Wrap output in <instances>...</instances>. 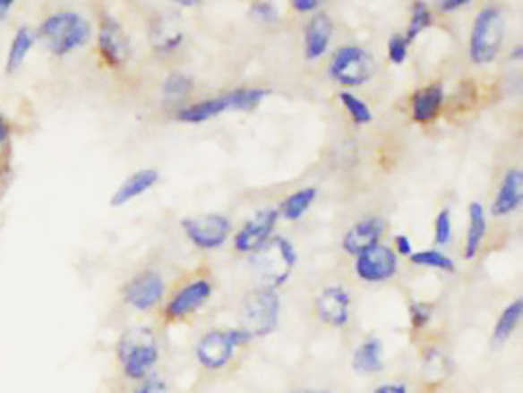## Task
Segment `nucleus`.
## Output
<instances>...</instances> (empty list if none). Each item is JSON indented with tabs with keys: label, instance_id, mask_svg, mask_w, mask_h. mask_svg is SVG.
Returning a JSON list of instances; mask_svg holds the SVG:
<instances>
[{
	"label": "nucleus",
	"instance_id": "1",
	"mask_svg": "<svg viewBox=\"0 0 523 393\" xmlns=\"http://www.w3.org/2000/svg\"><path fill=\"white\" fill-rule=\"evenodd\" d=\"M116 354L124 380L139 384L152 375L160 360V346L152 329L133 328L120 337Z\"/></svg>",
	"mask_w": 523,
	"mask_h": 393
},
{
	"label": "nucleus",
	"instance_id": "2",
	"mask_svg": "<svg viewBox=\"0 0 523 393\" xmlns=\"http://www.w3.org/2000/svg\"><path fill=\"white\" fill-rule=\"evenodd\" d=\"M298 261V253L294 243L275 235L262 248L252 253L251 266L262 280V287L277 291L284 283H287Z\"/></svg>",
	"mask_w": 523,
	"mask_h": 393
},
{
	"label": "nucleus",
	"instance_id": "3",
	"mask_svg": "<svg viewBox=\"0 0 523 393\" xmlns=\"http://www.w3.org/2000/svg\"><path fill=\"white\" fill-rule=\"evenodd\" d=\"M270 94L264 88H240L234 91L209 98L191 107L180 109L176 120L183 124H204L227 111H253Z\"/></svg>",
	"mask_w": 523,
	"mask_h": 393
},
{
	"label": "nucleus",
	"instance_id": "4",
	"mask_svg": "<svg viewBox=\"0 0 523 393\" xmlns=\"http://www.w3.org/2000/svg\"><path fill=\"white\" fill-rule=\"evenodd\" d=\"M39 38L56 56H66L81 48L91 38V25L79 13H56L39 30Z\"/></svg>",
	"mask_w": 523,
	"mask_h": 393
},
{
	"label": "nucleus",
	"instance_id": "5",
	"mask_svg": "<svg viewBox=\"0 0 523 393\" xmlns=\"http://www.w3.org/2000/svg\"><path fill=\"white\" fill-rule=\"evenodd\" d=\"M505 19L501 8L488 5L477 13L470 34V59L475 65H490L502 48Z\"/></svg>",
	"mask_w": 523,
	"mask_h": 393
},
{
	"label": "nucleus",
	"instance_id": "6",
	"mask_svg": "<svg viewBox=\"0 0 523 393\" xmlns=\"http://www.w3.org/2000/svg\"><path fill=\"white\" fill-rule=\"evenodd\" d=\"M376 62L367 49L358 45H346L333 55L329 65L331 81L344 88L363 87L373 79Z\"/></svg>",
	"mask_w": 523,
	"mask_h": 393
},
{
	"label": "nucleus",
	"instance_id": "7",
	"mask_svg": "<svg viewBox=\"0 0 523 393\" xmlns=\"http://www.w3.org/2000/svg\"><path fill=\"white\" fill-rule=\"evenodd\" d=\"M279 312H281V300L277 291L269 287H260L252 292L243 303L241 309V328L255 337H266L272 334L279 323Z\"/></svg>",
	"mask_w": 523,
	"mask_h": 393
},
{
	"label": "nucleus",
	"instance_id": "8",
	"mask_svg": "<svg viewBox=\"0 0 523 393\" xmlns=\"http://www.w3.org/2000/svg\"><path fill=\"white\" fill-rule=\"evenodd\" d=\"M251 339V335L243 328L210 330L198 341L195 355L204 369L219 371L229 364L236 350L241 346H246Z\"/></svg>",
	"mask_w": 523,
	"mask_h": 393
},
{
	"label": "nucleus",
	"instance_id": "9",
	"mask_svg": "<svg viewBox=\"0 0 523 393\" xmlns=\"http://www.w3.org/2000/svg\"><path fill=\"white\" fill-rule=\"evenodd\" d=\"M182 227L186 237L203 251L221 248L232 231L229 218L221 214L187 217L182 221Z\"/></svg>",
	"mask_w": 523,
	"mask_h": 393
},
{
	"label": "nucleus",
	"instance_id": "10",
	"mask_svg": "<svg viewBox=\"0 0 523 393\" xmlns=\"http://www.w3.org/2000/svg\"><path fill=\"white\" fill-rule=\"evenodd\" d=\"M279 214L275 208H262L243 225L234 238V246L241 253H253L264 246L277 227Z\"/></svg>",
	"mask_w": 523,
	"mask_h": 393
},
{
	"label": "nucleus",
	"instance_id": "11",
	"mask_svg": "<svg viewBox=\"0 0 523 393\" xmlns=\"http://www.w3.org/2000/svg\"><path fill=\"white\" fill-rule=\"evenodd\" d=\"M398 266L399 259L395 251L380 243L378 246L356 257L355 272L367 283H382L395 277Z\"/></svg>",
	"mask_w": 523,
	"mask_h": 393
},
{
	"label": "nucleus",
	"instance_id": "12",
	"mask_svg": "<svg viewBox=\"0 0 523 393\" xmlns=\"http://www.w3.org/2000/svg\"><path fill=\"white\" fill-rule=\"evenodd\" d=\"M165 295V281L160 274L154 270H146L133 277L128 285L124 286V300L135 311H150L163 300Z\"/></svg>",
	"mask_w": 523,
	"mask_h": 393
},
{
	"label": "nucleus",
	"instance_id": "13",
	"mask_svg": "<svg viewBox=\"0 0 523 393\" xmlns=\"http://www.w3.org/2000/svg\"><path fill=\"white\" fill-rule=\"evenodd\" d=\"M210 295H212V285L206 278H198L187 283L180 291H176L166 304V320L178 321L193 315L208 303Z\"/></svg>",
	"mask_w": 523,
	"mask_h": 393
},
{
	"label": "nucleus",
	"instance_id": "14",
	"mask_svg": "<svg viewBox=\"0 0 523 393\" xmlns=\"http://www.w3.org/2000/svg\"><path fill=\"white\" fill-rule=\"evenodd\" d=\"M352 298L342 286H329L316 298V313L322 323L341 329L350 321Z\"/></svg>",
	"mask_w": 523,
	"mask_h": 393
},
{
	"label": "nucleus",
	"instance_id": "15",
	"mask_svg": "<svg viewBox=\"0 0 523 393\" xmlns=\"http://www.w3.org/2000/svg\"><path fill=\"white\" fill-rule=\"evenodd\" d=\"M99 48L107 65L122 66L129 57V40L122 25L111 16H105L100 23Z\"/></svg>",
	"mask_w": 523,
	"mask_h": 393
},
{
	"label": "nucleus",
	"instance_id": "16",
	"mask_svg": "<svg viewBox=\"0 0 523 393\" xmlns=\"http://www.w3.org/2000/svg\"><path fill=\"white\" fill-rule=\"evenodd\" d=\"M384 221L370 217L353 225L342 237V249L353 257H359L374 246H378L384 234Z\"/></svg>",
	"mask_w": 523,
	"mask_h": 393
},
{
	"label": "nucleus",
	"instance_id": "17",
	"mask_svg": "<svg viewBox=\"0 0 523 393\" xmlns=\"http://www.w3.org/2000/svg\"><path fill=\"white\" fill-rule=\"evenodd\" d=\"M523 201V175L519 167L508 169L502 184L497 189L493 200L492 214L494 217H507L520 208Z\"/></svg>",
	"mask_w": 523,
	"mask_h": 393
},
{
	"label": "nucleus",
	"instance_id": "18",
	"mask_svg": "<svg viewBox=\"0 0 523 393\" xmlns=\"http://www.w3.org/2000/svg\"><path fill=\"white\" fill-rule=\"evenodd\" d=\"M335 25L327 13H315L310 17L304 34V53L307 60L321 59L330 47Z\"/></svg>",
	"mask_w": 523,
	"mask_h": 393
},
{
	"label": "nucleus",
	"instance_id": "19",
	"mask_svg": "<svg viewBox=\"0 0 523 393\" xmlns=\"http://www.w3.org/2000/svg\"><path fill=\"white\" fill-rule=\"evenodd\" d=\"M443 88L441 83L422 88L411 98V117L416 124H430L442 108Z\"/></svg>",
	"mask_w": 523,
	"mask_h": 393
},
{
	"label": "nucleus",
	"instance_id": "20",
	"mask_svg": "<svg viewBox=\"0 0 523 393\" xmlns=\"http://www.w3.org/2000/svg\"><path fill=\"white\" fill-rule=\"evenodd\" d=\"M157 182H159V173L155 169H141L139 173L133 174L116 191V194L111 199V205L116 208L126 205L131 200L137 199L139 195L150 191Z\"/></svg>",
	"mask_w": 523,
	"mask_h": 393
},
{
	"label": "nucleus",
	"instance_id": "21",
	"mask_svg": "<svg viewBox=\"0 0 523 393\" xmlns=\"http://www.w3.org/2000/svg\"><path fill=\"white\" fill-rule=\"evenodd\" d=\"M485 234V208L479 201H471L470 206H468V229H467V240H465V259L475 260L477 257Z\"/></svg>",
	"mask_w": 523,
	"mask_h": 393
},
{
	"label": "nucleus",
	"instance_id": "22",
	"mask_svg": "<svg viewBox=\"0 0 523 393\" xmlns=\"http://www.w3.org/2000/svg\"><path fill=\"white\" fill-rule=\"evenodd\" d=\"M353 369L361 375H373L384 369L382 343L378 338H369L359 346L353 355Z\"/></svg>",
	"mask_w": 523,
	"mask_h": 393
},
{
	"label": "nucleus",
	"instance_id": "23",
	"mask_svg": "<svg viewBox=\"0 0 523 393\" xmlns=\"http://www.w3.org/2000/svg\"><path fill=\"white\" fill-rule=\"evenodd\" d=\"M316 195H318V191L312 186L298 189V191H295L294 194L287 195L283 200V203L278 209V214L283 216L286 220H299L309 210L310 206L315 203Z\"/></svg>",
	"mask_w": 523,
	"mask_h": 393
},
{
	"label": "nucleus",
	"instance_id": "24",
	"mask_svg": "<svg viewBox=\"0 0 523 393\" xmlns=\"http://www.w3.org/2000/svg\"><path fill=\"white\" fill-rule=\"evenodd\" d=\"M522 313L523 303L520 298H518L516 302L508 304L503 309L502 313L497 318L494 329H493V341L496 345H502L514 334V330H516L520 320H522Z\"/></svg>",
	"mask_w": 523,
	"mask_h": 393
},
{
	"label": "nucleus",
	"instance_id": "25",
	"mask_svg": "<svg viewBox=\"0 0 523 393\" xmlns=\"http://www.w3.org/2000/svg\"><path fill=\"white\" fill-rule=\"evenodd\" d=\"M34 40H36V34L32 33L31 28L23 27L17 30L16 36L11 42L10 51H8L6 73L11 74L21 68V64L27 59Z\"/></svg>",
	"mask_w": 523,
	"mask_h": 393
},
{
	"label": "nucleus",
	"instance_id": "26",
	"mask_svg": "<svg viewBox=\"0 0 523 393\" xmlns=\"http://www.w3.org/2000/svg\"><path fill=\"white\" fill-rule=\"evenodd\" d=\"M339 100L350 115V119L353 120V124L363 126V124H369L373 120V114H372L369 105L356 98L352 92L342 91L339 94Z\"/></svg>",
	"mask_w": 523,
	"mask_h": 393
},
{
	"label": "nucleus",
	"instance_id": "27",
	"mask_svg": "<svg viewBox=\"0 0 523 393\" xmlns=\"http://www.w3.org/2000/svg\"><path fill=\"white\" fill-rule=\"evenodd\" d=\"M410 261L417 266L433 268V269L443 270V272L456 270V263H454L453 259H450L449 255H445L441 251H434V249L411 253Z\"/></svg>",
	"mask_w": 523,
	"mask_h": 393
},
{
	"label": "nucleus",
	"instance_id": "28",
	"mask_svg": "<svg viewBox=\"0 0 523 393\" xmlns=\"http://www.w3.org/2000/svg\"><path fill=\"white\" fill-rule=\"evenodd\" d=\"M432 12H430L428 5H425L424 2H416L413 5V10H411L410 23H408L407 34L404 36L407 38V42L411 44L419 34L424 33L432 25Z\"/></svg>",
	"mask_w": 523,
	"mask_h": 393
},
{
	"label": "nucleus",
	"instance_id": "29",
	"mask_svg": "<svg viewBox=\"0 0 523 393\" xmlns=\"http://www.w3.org/2000/svg\"><path fill=\"white\" fill-rule=\"evenodd\" d=\"M193 81L189 77L183 76V74H172L165 81L163 91L169 100H182V98H186L189 92L193 91Z\"/></svg>",
	"mask_w": 523,
	"mask_h": 393
},
{
	"label": "nucleus",
	"instance_id": "30",
	"mask_svg": "<svg viewBox=\"0 0 523 393\" xmlns=\"http://www.w3.org/2000/svg\"><path fill=\"white\" fill-rule=\"evenodd\" d=\"M453 235V225H451V210L443 208L434 220V242L439 246L449 244Z\"/></svg>",
	"mask_w": 523,
	"mask_h": 393
},
{
	"label": "nucleus",
	"instance_id": "31",
	"mask_svg": "<svg viewBox=\"0 0 523 393\" xmlns=\"http://www.w3.org/2000/svg\"><path fill=\"white\" fill-rule=\"evenodd\" d=\"M155 38H157L159 48L163 49V51H172V49H176L178 45L182 44L183 34L176 27H166L165 23H163L157 30Z\"/></svg>",
	"mask_w": 523,
	"mask_h": 393
},
{
	"label": "nucleus",
	"instance_id": "32",
	"mask_svg": "<svg viewBox=\"0 0 523 393\" xmlns=\"http://www.w3.org/2000/svg\"><path fill=\"white\" fill-rule=\"evenodd\" d=\"M408 42L402 34H393L390 40H389V59L395 64L400 65L404 64L408 55Z\"/></svg>",
	"mask_w": 523,
	"mask_h": 393
},
{
	"label": "nucleus",
	"instance_id": "33",
	"mask_svg": "<svg viewBox=\"0 0 523 393\" xmlns=\"http://www.w3.org/2000/svg\"><path fill=\"white\" fill-rule=\"evenodd\" d=\"M131 393H171V389H169L165 380L150 375L144 381L135 384V388Z\"/></svg>",
	"mask_w": 523,
	"mask_h": 393
},
{
	"label": "nucleus",
	"instance_id": "34",
	"mask_svg": "<svg viewBox=\"0 0 523 393\" xmlns=\"http://www.w3.org/2000/svg\"><path fill=\"white\" fill-rule=\"evenodd\" d=\"M251 12L262 22L273 23L278 19L277 8L273 4H269V2H262V4L252 5Z\"/></svg>",
	"mask_w": 523,
	"mask_h": 393
},
{
	"label": "nucleus",
	"instance_id": "35",
	"mask_svg": "<svg viewBox=\"0 0 523 393\" xmlns=\"http://www.w3.org/2000/svg\"><path fill=\"white\" fill-rule=\"evenodd\" d=\"M432 317V309L427 306V304H422V303H415L410 306V318L411 324L415 328H422L428 323V320Z\"/></svg>",
	"mask_w": 523,
	"mask_h": 393
},
{
	"label": "nucleus",
	"instance_id": "36",
	"mask_svg": "<svg viewBox=\"0 0 523 393\" xmlns=\"http://www.w3.org/2000/svg\"><path fill=\"white\" fill-rule=\"evenodd\" d=\"M396 255H402V257H410L413 253V244H411L410 238L406 235H398L395 238Z\"/></svg>",
	"mask_w": 523,
	"mask_h": 393
},
{
	"label": "nucleus",
	"instance_id": "37",
	"mask_svg": "<svg viewBox=\"0 0 523 393\" xmlns=\"http://www.w3.org/2000/svg\"><path fill=\"white\" fill-rule=\"evenodd\" d=\"M373 393H408L406 384L400 382H387V384H381L380 388H376Z\"/></svg>",
	"mask_w": 523,
	"mask_h": 393
},
{
	"label": "nucleus",
	"instance_id": "38",
	"mask_svg": "<svg viewBox=\"0 0 523 393\" xmlns=\"http://www.w3.org/2000/svg\"><path fill=\"white\" fill-rule=\"evenodd\" d=\"M292 6L298 13L316 12L320 8V2H315V0H296L292 4Z\"/></svg>",
	"mask_w": 523,
	"mask_h": 393
},
{
	"label": "nucleus",
	"instance_id": "39",
	"mask_svg": "<svg viewBox=\"0 0 523 393\" xmlns=\"http://www.w3.org/2000/svg\"><path fill=\"white\" fill-rule=\"evenodd\" d=\"M468 4H470L468 0H443V2L439 4V8L443 13H451L454 10H459L462 6L468 5Z\"/></svg>",
	"mask_w": 523,
	"mask_h": 393
},
{
	"label": "nucleus",
	"instance_id": "40",
	"mask_svg": "<svg viewBox=\"0 0 523 393\" xmlns=\"http://www.w3.org/2000/svg\"><path fill=\"white\" fill-rule=\"evenodd\" d=\"M8 124H6L5 119L0 115V143H4V141L8 139Z\"/></svg>",
	"mask_w": 523,
	"mask_h": 393
},
{
	"label": "nucleus",
	"instance_id": "41",
	"mask_svg": "<svg viewBox=\"0 0 523 393\" xmlns=\"http://www.w3.org/2000/svg\"><path fill=\"white\" fill-rule=\"evenodd\" d=\"M511 59L514 60H520L522 59V56H523V48H522V45H518V47H516V48L513 49V51H511Z\"/></svg>",
	"mask_w": 523,
	"mask_h": 393
},
{
	"label": "nucleus",
	"instance_id": "42",
	"mask_svg": "<svg viewBox=\"0 0 523 393\" xmlns=\"http://www.w3.org/2000/svg\"><path fill=\"white\" fill-rule=\"evenodd\" d=\"M292 393H329L327 390H320V389H299Z\"/></svg>",
	"mask_w": 523,
	"mask_h": 393
}]
</instances>
